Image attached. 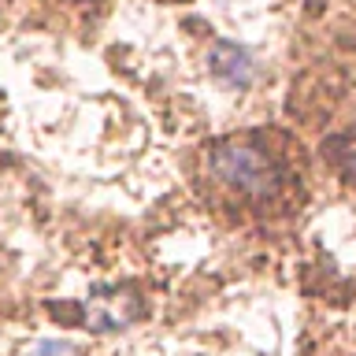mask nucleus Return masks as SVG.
<instances>
[{
	"mask_svg": "<svg viewBox=\"0 0 356 356\" xmlns=\"http://www.w3.org/2000/svg\"><path fill=\"white\" fill-rule=\"evenodd\" d=\"M208 171L227 189L252 200H267L282 189V167L260 145L249 141H219L208 152Z\"/></svg>",
	"mask_w": 356,
	"mask_h": 356,
	"instance_id": "f257e3e1",
	"label": "nucleus"
},
{
	"mask_svg": "<svg viewBox=\"0 0 356 356\" xmlns=\"http://www.w3.org/2000/svg\"><path fill=\"white\" fill-rule=\"evenodd\" d=\"M141 316V297L127 286H97L82 300V327L86 330H122Z\"/></svg>",
	"mask_w": 356,
	"mask_h": 356,
	"instance_id": "f03ea898",
	"label": "nucleus"
},
{
	"mask_svg": "<svg viewBox=\"0 0 356 356\" xmlns=\"http://www.w3.org/2000/svg\"><path fill=\"white\" fill-rule=\"evenodd\" d=\"M208 67H211V74H216L219 82H227L234 89H245L256 78V63H252L249 49H238V44H230V41H216V44H211Z\"/></svg>",
	"mask_w": 356,
	"mask_h": 356,
	"instance_id": "7ed1b4c3",
	"label": "nucleus"
},
{
	"mask_svg": "<svg viewBox=\"0 0 356 356\" xmlns=\"http://www.w3.org/2000/svg\"><path fill=\"white\" fill-rule=\"evenodd\" d=\"M30 356H82L71 341H38Z\"/></svg>",
	"mask_w": 356,
	"mask_h": 356,
	"instance_id": "20e7f679",
	"label": "nucleus"
}]
</instances>
